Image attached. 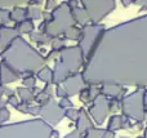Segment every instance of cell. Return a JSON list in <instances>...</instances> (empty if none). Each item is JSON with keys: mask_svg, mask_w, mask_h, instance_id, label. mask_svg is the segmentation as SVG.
<instances>
[{"mask_svg": "<svg viewBox=\"0 0 147 138\" xmlns=\"http://www.w3.org/2000/svg\"><path fill=\"white\" fill-rule=\"evenodd\" d=\"M31 40L35 41L36 45H45V44L51 43V36L47 35L45 32H41V31H38V32H31Z\"/></svg>", "mask_w": 147, "mask_h": 138, "instance_id": "obj_8", "label": "cell"}, {"mask_svg": "<svg viewBox=\"0 0 147 138\" xmlns=\"http://www.w3.org/2000/svg\"><path fill=\"white\" fill-rule=\"evenodd\" d=\"M14 27L17 28L18 32H20L21 35H22V34H31V32H34V30H35V26H34V23L31 20H25L20 23H16Z\"/></svg>", "mask_w": 147, "mask_h": 138, "instance_id": "obj_9", "label": "cell"}, {"mask_svg": "<svg viewBox=\"0 0 147 138\" xmlns=\"http://www.w3.org/2000/svg\"><path fill=\"white\" fill-rule=\"evenodd\" d=\"M9 17H10V21H13V22H16V23L22 22V21L27 20V15H26V9L20 8V7L13 8L12 10H9Z\"/></svg>", "mask_w": 147, "mask_h": 138, "instance_id": "obj_7", "label": "cell"}, {"mask_svg": "<svg viewBox=\"0 0 147 138\" xmlns=\"http://www.w3.org/2000/svg\"><path fill=\"white\" fill-rule=\"evenodd\" d=\"M18 98L22 101V103H31L32 101H35V93L32 89H28L25 87H20L16 89Z\"/></svg>", "mask_w": 147, "mask_h": 138, "instance_id": "obj_6", "label": "cell"}, {"mask_svg": "<svg viewBox=\"0 0 147 138\" xmlns=\"http://www.w3.org/2000/svg\"><path fill=\"white\" fill-rule=\"evenodd\" d=\"M22 84L25 88H28V89H34L36 84V77L34 74H27L22 77Z\"/></svg>", "mask_w": 147, "mask_h": 138, "instance_id": "obj_13", "label": "cell"}, {"mask_svg": "<svg viewBox=\"0 0 147 138\" xmlns=\"http://www.w3.org/2000/svg\"><path fill=\"white\" fill-rule=\"evenodd\" d=\"M53 129L43 119L0 125V138H51Z\"/></svg>", "mask_w": 147, "mask_h": 138, "instance_id": "obj_2", "label": "cell"}, {"mask_svg": "<svg viewBox=\"0 0 147 138\" xmlns=\"http://www.w3.org/2000/svg\"><path fill=\"white\" fill-rule=\"evenodd\" d=\"M18 77H20V75L17 72H14L3 61L0 62V84H9V83L16 81Z\"/></svg>", "mask_w": 147, "mask_h": 138, "instance_id": "obj_5", "label": "cell"}, {"mask_svg": "<svg viewBox=\"0 0 147 138\" xmlns=\"http://www.w3.org/2000/svg\"><path fill=\"white\" fill-rule=\"evenodd\" d=\"M53 7H56V1H54V0H48V3H47V5H45V9L49 10Z\"/></svg>", "mask_w": 147, "mask_h": 138, "instance_id": "obj_19", "label": "cell"}, {"mask_svg": "<svg viewBox=\"0 0 147 138\" xmlns=\"http://www.w3.org/2000/svg\"><path fill=\"white\" fill-rule=\"evenodd\" d=\"M30 0H0V9H7V8H16L21 4H28Z\"/></svg>", "mask_w": 147, "mask_h": 138, "instance_id": "obj_11", "label": "cell"}, {"mask_svg": "<svg viewBox=\"0 0 147 138\" xmlns=\"http://www.w3.org/2000/svg\"><path fill=\"white\" fill-rule=\"evenodd\" d=\"M38 77L41 81L47 83V84H52L53 83V72L49 67H41L40 70H38Z\"/></svg>", "mask_w": 147, "mask_h": 138, "instance_id": "obj_10", "label": "cell"}, {"mask_svg": "<svg viewBox=\"0 0 147 138\" xmlns=\"http://www.w3.org/2000/svg\"><path fill=\"white\" fill-rule=\"evenodd\" d=\"M7 103H9L10 106H12V107H17L18 105H20V101H18V98L16 97L14 94H12V96H9V97L7 98Z\"/></svg>", "mask_w": 147, "mask_h": 138, "instance_id": "obj_16", "label": "cell"}, {"mask_svg": "<svg viewBox=\"0 0 147 138\" xmlns=\"http://www.w3.org/2000/svg\"><path fill=\"white\" fill-rule=\"evenodd\" d=\"M4 89H5V87H3V85L0 84V108L5 107V105H7V101L3 100V96H4Z\"/></svg>", "mask_w": 147, "mask_h": 138, "instance_id": "obj_17", "label": "cell"}, {"mask_svg": "<svg viewBox=\"0 0 147 138\" xmlns=\"http://www.w3.org/2000/svg\"><path fill=\"white\" fill-rule=\"evenodd\" d=\"M26 15H27V20H39L41 18V10L38 7H32V5H27L26 8Z\"/></svg>", "mask_w": 147, "mask_h": 138, "instance_id": "obj_12", "label": "cell"}, {"mask_svg": "<svg viewBox=\"0 0 147 138\" xmlns=\"http://www.w3.org/2000/svg\"><path fill=\"white\" fill-rule=\"evenodd\" d=\"M41 0H30L28 1V5H32V7H36V5H40Z\"/></svg>", "mask_w": 147, "mask_h": 138, "instance_id": "obj_21", "label": "cell"}, {"mask_svg": "<svg viewBox=\"0 0 147 138\" xmlns=\"http://www.w3.org/2000/svg\"><path fill=\"white\" fill-rule=\"evenodd\" d=\"M10 21L9 17V10L7 9H0V26H4Z\"/></svg>", "mask_w": 147, "mask_h": 138, "instance_id": "obj_14", "label": "cell"}, {"mask_svg": "<svg viewBox=\"0 0 147 138\" xmlns=\"http://www.w3.org/2000/svg\"><path fill=\"white\" fill-rule=\"evenodd\" d=\"M71 106H72V103L70 101H67V100L61 101V107H71Z\"/></svg>", "mask_w": 147, "mask_h": 138, "instance_id": "obj_20", "label": "cell"}, {"mask_svg": "<svg viewBox=\"0 0 147 138\" xmlns=\"http://www.w3.org/2000/svg\"><path fill=\"white\" fill-rule=\"evenodd\" d=\"M1 61L21 76L34 74L40 70L45 63V57H43L35 48L30 45L22 36H18L10 43V45L0 53Z\"/></svg>", "mask_w": 147, "mask_h": 138, "instance_id": "obj_1", "label": "cell"}, {"mask_svg": "<svg viewBox=\"0 0 147 138\" xmlns=\"http://www.w3.org/2000/svg\"><path fill=\"white\" fill-rule=\"evenodd\" d=\"M18 36H21V34L16 27H9L5 25L0 26V53L4 52L10 45V43Z\"/></svg>", "mask_w": 147, "mask_h": 138, "instance_id": "obj_4", "label": "cell"}, {"mask_svg": "<svg viewBox=\"0 0 147 138\" xmlns=\"http://www.w3.org/2000/svg\"><path fill=\"white\" fill-rule=\"evenodd\" d=\"M10 119V112L8 108L3 107L0 108V124H4L5 121H8Z\"/></svg>", "mask_w": 147, "mask_h": 138, "instance_id": "obj_15", "label": "cell"}, {"mask_svg": "<svg viewBox=\"0 0 147 138\" xmlns=\"http://www.w3.org/2000/svg\"><path fill=\"white\" fill-rule=\"evenodd\" d=\"M66 114L70 119H72V120H75V119L78 118V111H75V110H69Z\"/></svg>", "mask_w": 147, "mask_h": 138, "instance_id": "obj_18", "label": "cell"}, {"mask_svg": "<svg viewBox=\"0 0 147 138\" xmlns=\"http://www.w3.org/2000/svg\"><path fill=\"white\" fill-rule=\"evenodd\" d=\"M39 114L41 118H43L44 121H48L51 124H57L59 120L62 119V108L59 107L57 103H54L53 101H49L45 105H39Z\"/></svg>", "mask_w": 147, "mask_h": 138, "instance_id": "obj_3", "label": "cell"}]
</instances>
